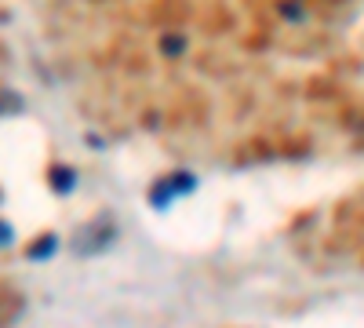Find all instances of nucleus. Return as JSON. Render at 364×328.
I'll return each instance as SVG.
<instances>
[{"mask_svg":"<svg viewBox=\"0 0 364 328\" xmlns=\"http://www.w3.org/2000/svg\"><path fill=\"white\" fill-rule=\"evenodd\" d=\"M117 245V223L109 216H99V219H91L84 223L77 233H73V241H70V252L77 259H95L102 252H109Z\"/></svg>","mask_w":364,"mask_h":328,"instance_id":"obj_1","label":"nucleus"},{"mask_svg":"<svg viewBox=\"0 0 364 328\" xmlns=\"http://www.w3.org/2000/svg\"><path fill=\"white\" fill-rule=\"evenodd\" d=\"M197 186H200V179H197L193 171L175 168V171H164L161 179H154V186H149L146 197H149V208H154V212H168L175 201L190 197Z\"/></svg>","mask_w":364,"mask_h":328,"instance_id":"obj_2","label":"nucleus"},{"mask_svg":"<svg viewBox=\"0 0 364 328\" xmlns=\"http://www.w3.org/2000/svg\"><path fill=\"white\" fill-rule=\"evenodd\" d=\"M77 183H80V175H77L73 164H51V168H48V186H51V194L70 197V194L77 190Z\"/></svg>","mask_w":364,"mask_h":328,"instance_id":"obj_3","label":"nucleus"},{"mask_svg":"<svg viewBox=\"0 0 364 328\" xmlns=\"http://www.w3.org/2000/svg\"><path fill=\"white\" fill-rule=\"evenodd\" d=\"M58 248H63V241H58V233H41V237H33V241L26 245V259L29 263H48V259H55L58 255Z\"/></svg>","mask_w":364,"mask_h":328,"instance_id":"obj_4","label":"nucleus"},{"mask_svg":"<svg viewBox=\"0 0 364 328\" xmlns=\"http://www.w3.org/2000/svg\"><path fill=\"white\" fill-rule=\"evenodd\" d=\"M161 51H164L168 58L182 55V51H186V37H178V33H164V41H161Z\"/></svg>","mask_w":364,"mask_h":328,"instance_id":"obj_5","label":"nucleus"},{"mask_svg":"<svg viewBox=\"0 0 364 328\" xmlns=\"http://www.w3.org/2000/svg\"><path fill=\"white\" fill-rule=\"evenodd\" d=\"M15 245V226L8 219H0V248H11Z\"/></svg>","mask_w":364,"mask_h":328,"instance_id":"obj_6","label":"nucleus"},{"mask_svg":"<svg viewBox=\"0 0 364 328\" xmlns=\"http://www.w3.org/2000/svg\"><path fill=\"white\" fill-rule=\"evenodd\" d=\"M284 15H288V18H299L302 8H299V4H284Z\"/></svg>","mask_w":364,"mask_h":328,"instance_id":"obj_7","label":"nucleus"},{"mask_svg":"<svg viewBox=\"0 0 364 328\" xmlns=\"http://www.w3.org/2000/svg\"><path fill=\"white\" fill-rule=\"evenodd\" d=\"M0 201H4V190H0Z\"/></svg>","mask_w":364,"mask_h":328,"instance_id":"obj_8","label":"nucleus"},{"mask_svg":"<svg viewBox=\"0 0 364 328\" xmlns=\"http://www.w3.org/2000/svg\"><path fill=\"white\" fill-rule=\"evenodd\" d=\"M0 113H4V106H0Z\"/></svg>","mask_w":364,"mask_h":328,"instance_id":"obj_9","label":"nucleus"}]
</instances>
